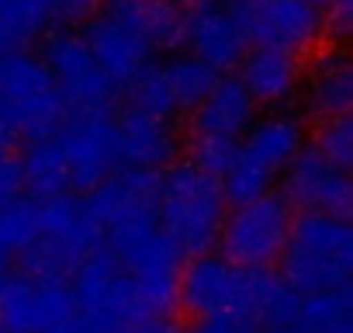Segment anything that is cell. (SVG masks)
<instances>
[{"mask_svg": "<svg viewBox=\"0 0 353 333\" xmlns=\"http://www.w3.org/2000/svg\"><path fill=\"white\" fill-rule=\"evenodd\" d=\"M298 292L270 267H239L222 254L191 257L181 267L176 302L194 319H222L236 326H291L298 312Z\"/></svg>", "mask_w": 353, "mask_h": 333, "instance_id": "obj_1", "label": "cell"}, {"mask_svg": "<svg viewBox=\"0 0 353 333\" xmlns=\"http://www.w3.org/2000/svg\"><path fill=\"white\" fill-rule=\"evenodd\" d=\"M225 212H229V202L222 195V184L201 174L188 160H176L166 171H159L156 226L181 250V257L212 254L219 243Z\"/></svg>", "mask_w": 353, "mask_h": 333, "instance_id": "obj_2", "label": "cell"}, {"mask_svg": "<svg viewBox=\"0 0 353 333\" xmlns=\"http://www.w3.org/2000/svg\"><path fill=\"white\" fill-rule=\"evenodd\" d=\"M66 115L70 108L35 53H0V149L52 135Z\"/></svg>", "mask_w": 353, "mask_h": 333, "instance_id": "obj_3", "label": "cell"}, {"mask_svg": "<svg viewBox=\"0 0 353 333\" xmlns=\"http://www.w3.org/2000/svg\"><path fill=\"white\" fill-rule=\"evenodd\" d=\"M277 264H281V278L298 295L350 288V271H353L350 222L339 216L298 212Z\"/></svg>", "mask_w": 353, "mask_h": 333, "instance_id": "obj_4", "label": "cell"}, {"mask_svg": "<svg viewBox=\"0 0 353 333\" xmlns=\"http://www.w3.org/2000/svg\"><path fill=\"white\" fill-rule=\"evenodd\" d=\"M101 243L121 264V271L132 278L145 309L152 316L166 319V312L176 305V281H181L184 257L159 233L156 216L108 226L101 233Z\"/></svg>", "mask_w": 353, "mask_h": 333, "instance_id": "obj_5", "label": "cell"}, {"mask_svg": "<svg viewBox=\"0 0 353 333\" xmlns=\"http://www.w3.org/2000/svg\"><path fill=\"white\" fill-rule=\"evenodd\" d=\"M77 302V330L80 333H121L159 319L145 309L139 288L121 271V264L108 254V247H94L70 278Z\"/></svg>", "mask_w": 353, "mask_h": 333, "instance_id": "obj_6", "label": "cell"}, {"mask_svg": "<svg viewBox=\"0 0 353 333\" xmlns=\"http://www.w3.org/2000/svg\"><path fill=\"white\" fill-rule=\"evenodd\" d=\"M305 149V125L301 118L288 111H274L246 129V139L239 142V153L225 171L222 195L232 205L253 202L274 188V181L288 171V163Z\"/></svg>", "mask_w": 353, "mask_h": 333, "instance_id": "obj_7", "label": "cell"}, {"mask_svg": "<svg viewBox=\"0 0 353 333\" xmlns=\"http://www.w3.org/2000/svg\"><path fill=\"white\" fill-rule=\"evenodd\" d=\"M291 222H294V209L284 202V195L267 191V195L232 205V212H225L215 247L225 260H232L239 267L270 271L288 247Z\"/></svg>", "mask_w": 353, "mask_h": 333, "instance_id": "obj_8", "label": "cell"}, {"mask_svg": "<svg viewBox=\"0 0 353 333\" xmlns=\"http://www.w3.org/2000/svg\"><path fill=\"white\" fill-rule=\"evenodd\" d=\"M39 59L46 63L56 91L63 94L70 111H111L118 87L111 77L97 66L90 49L83 46L80 32L73 28H52L42 39Z\"/></svg>", "mask_w": 353, "mask_h": 333, "instance_id": "obj_9", "label": "cell"}, {"mask_svg": "<svg viewBox=\"0 0 353 333\" xmlns=\"http://www.w3.org/2000/svg\"><path fill=\"white\" fill-rule=\"evenodd\" d=\"M52 135L66 160L70 195H90L121 166L111 111H70Z\"/></svg>", "mask_w": 353, "mask_h": 333, "instance_id": "obj_10", "label": "cell"}, {"mask_svg": "<svg viewBox=\"0 0 353 333\" xmlns=\"http://www.w3.org/2000/svg\"><path fill=\"white\" fill-rule=\"evenodd\" d=\"M0 323L8 333H59L77 323L70 281H39L28 274L0 285Z\"/></svg>", "mask_w": 353, "mask_h": 333, "instance_id": "obj_11", "label": "cell"}, {"mask_svg": "<svg viewBox=\"0 0 353 333\" xmlns=\"http://www.w3.org/2000/svg\"><path fill=\"white\" fill-rule=\"evenodd\" d=\"M80 39L118 91L152 63V49L125 15L121 0H108L97 15H90L80 28Z\"/></svg>", "mask_w": 353, "mask_h": 333, "instance_id": "obj_12", "label": "cell"}, {"mask_svg": "<svg viewBox=\"0 0 353 333\" xmlns=\"http://www.w3.org/2000/svg\"><path fill=\"white\" fill-rule=\"evenodd\" d=\"M284 202L298 212H319V216H339L350 219L353 184L350 174L332 166L325 156H319L312 146H305L284 171Z\"/></svg>", "mask_w": 353, "mask_h": 333, "instance_id": "obj_13", "label": "cell"}, {"mask_svg": "<svg viewBox=\"0 0 353 333\" xmlns=\"http://www.w3.org/2000/svg\"><path fill=\"white\" fill-rule=\"evenodd\" d=\"M239 25L253 46H270L294 56L312 53L325 39L322 11L305 0H253Z\"/></svg>", "mask_w": 353, "mask_h": 333, "instance_id": "obj_14", "label": "cell"}, {"mask_svg": "<svg viewBox=\"0 0 353 333\" xmlns=\"http://www.w3.org/2000/svg\"><path fill=\"white\" fill-rule=\"evenodd\" d=\"M184 46L194 59L208 63L215 73L236 70L250 53L246 32L215 0H198V4L184 8Z\"/></svg>", "mask_w": 353, "mask_h": 333, "instance_id": "obj_15", "label": "cell"}, {"mask_svg": "<svg viewBox=\"0 0 353 333\" xmlns=\"http://www.w3.org/2000/svg\"><path fill=\"white\" fill-rule=\"evenodd\" d=\"M114 142H118V163L135 166V171H166L181 156V135L173 129V118H152L139 111L114 115Z\"/></svg>", "mask_w": 353, "mask_h": 333, "instance_id": "obj_16", "label": "cell"}, {"mask_svg": "<svg viewBox=\"0 0 353 333\" xmlns=\"http://www.w3.org/2000/svg\"><path fill=\"white\" fill-rule=\"evenodd\" d=\"M301 56L270 46L250 49L239 63V84L246 87L253 104L263 108H284L288 101H294V94L301 91Z\"/></svg>", "mask_w": 353, "mask_h": 333, "instance_id": "obj_17", "label": "cell"}, {"mask_svg": "<svg viewBox=\"0 0 353 333\" xmlns=\"http://www.w3.org/2000/svg\"><path fill=\"white\" fill-rule=\"evenodd\" d=\"M305 94H308V108L322 118H339L350 115L353 104V73H350V59L343 46H325L312 66L301 73Z\"/></svg>", "mask_w": 353, "mask_h": 333, "instance_id": "obj_18", "label": "cell"}, {"mask_svg": "<svg viewBox=\"0 0 353 333\" xmlns=\"http://www.w3.org/2000/svg\"><path fill=\"white\" fill-rule=\"evenodd\" d=\"M256 122V104L239 84V77H219L215 91L194 108V135L243 139Z\"/></svg>", "mask_w": 353, "mask_h": 333, "instance_id": "obj_19", "label": "cell"}, {"mask_svg": "<svg viewBox=\"0 0 353 333\" xmlns=\"http://www.w3.org/2000/svg\"><path fill=\"white\" fill-rule=\"evenodd\" d=\"M18 171H21V188L35 202H49V198L70 195L66 160H63V149H59L56 135L25 142V153L18 156Z\"/></svg>", "mask_w": 353, "mask_h": 333, "instance_id": "obj_20", "label": "cell"}, {"mask_svg": "<svg viewBox=\"0 0 353 333\" xmlns=\"http://www.w3.org/2000/svg\"><path fill=\"white\" fill-rule=\"evenodd\" d=\"M121 8L152 53H176L184 46V8L173 0H121Z\"/></svg>", "mask_w": 353, "mask_h": 333, "instance_id": "obj_21", "label": "cell"}, {"mask_svg": "<svg viewBox=\"0 0 353 333\" xmlns=\"http://www.w3.org/2000/svg\"><path fill=\"white\" fill-rule=\"evenodd\" d=\"M163 77H166L173 108L176 111H194L215 91V84H219L222 73H215L208 63L194 59L191 53H184V56H173V59L163 63Z\"/></svg>", "mask_w": 353, "mask_h": 333, "instance_id": "obj_22", "label": "cell"}, {"mask_svg": "<svg viewBox=\"0 0 353 333\" xmlns=\"http://www.w3.org/2000/svg\"><path fill=\"white\" fill-rule=\"evenodd\" d=\"M291 326L298 333H353V326H350V288L301 295Z\"/></svg>", "mask_w": 353, "mask_h": 333, "instance_id": "obj_23", "label": "cell"}, {"mask_svg": "<svg viewBox=\"0 0 353 333\" xmlns=\"http://www.w3.org/2000/svg\"><path fill=\"white\" fill-rule=\"evenodd\" d=\"M0 240L14 260L39 240V202L28 195H11L0 202Z\"/></svg>", "mask_w": 353, "mask_h": 333, "instance_id": "obj_24", "label": "cell"}, {"mask_svg": "<svg viewBox=\"0 0 353 333\" xmlns=\"http://www.w3.org/2000/svg\"><path fill=\"white\" fill-rule=\"evenodd\" d=\"M0 32L11 49H25L35 39H46L52 21L35 0H0Z\"/></svg>", "mask_w": 353, "mask_h": 333, "instance_id": "obj_25", "label": "cell"}, {"mask_svg": "<svg viewBox=\"0 0 353 333\" xmlns=\"http://www.w3.org/2000/svg\"><path fill=\"white\" fill-rule=\"evenodd\" d=\"M125 108L128 111H139V115H152V118H173L176 108H173V97H170V87H166V77H163V66L149 63L139 77H132L125 87Z\"/></svg>", "mask_w": 353, "mask_h": 333, "instance_id": "obj_26", "label": "cell"}, {"mask_svg": "<svg viewBox=\"0 0 353 333\" xmlns=\"http://www.w3.org/2000/svg\"><path fill=\"white\" fill-rule=\"evenodd\" d=\"M312 149H315L319 156H325L332 166H339V171L350 174V163H353V125H350V115L322 118Z\"/></svg>", "mask_w": 353, "mask_h": 333, "instance_id": "obj_27", "label": "cell"}, {"mask_svg": "<svg viewBox=\"0 0 353 333\" xmlns=\"http://www.w3.org/2000/svg\"><path fill=\"white\" fill-rule=\"evenodd\" d=\"M236 153H239V139L194 135V139H191V156H188V163H191V166H198L201 174H208V178L222 181V178H225V171L232 166V160H236Z\"/></svg>", "mask_w": 353, "mask_h": 333, "instance_id": "obj_28", "label": "cell"}, {"mask_svg": "<svg viewBox=\"0 0 353 333\" xmlns=\"http://www.w3.org/2000/svg\"><path fill=\"white\" fill-rule=\"evenodd\" d=\"M35 4L49 15L52 25H73V21L83 25L90 15L104 8V0H35Z\"/></svg>", "mask_w": 353, "mask_h": 333, "instance_id": "obj_29", "label": "cell"}, {"mask_svg": "<svg viewBox=\"0 0 353 333\" xmlns=\"http://www.w3.org/2000/svg\"><path fill=\"white\" fill-rule=\"evenodd\" d=\"M353 21V0H329L322 8V32L329 42H343Z\"/></svg>", "mask_w": 353, "mask_h": 333, "instance_id": "obj_30", "label": "cell"}, {"mask_svg": "<svg viewBox=\"0 0 353 333\" xmlns=\"http://www.w3.org/2000/svg\"><path fill=\"white\" fill-rule=\"evenodd\" d=\"M21 195V171H18V156L11 149H0V202Z\"/></svg>", "mask_w": 353, "mask_h": 333, "instance_id": "obj_31", "label": "cell"}, {"mask_svg": "<svg viewBox=\"0 0 353 333\" xmlns=\"http://www.w3.org/2000/svg\"><path fill=\"white\" fill-rule=\"evenodd\" d=\"M191 333H256L250 326H236V323H222V319H198L191 326Z\"/></svg>", "mask_w": 353, "mask_h": 333, "instance_id": "obj_32", "label": "cell"}, {"mask_svg": "<svg viewBox=\"0 0 353 333\" xmlns=\"http://www.w3.org/2000/svg\"><path fill=\"white\" fill-rule=\"evenodd\" d=\"M11 264H14V254H11V250L4 247V240H0V274H4V271H8Z\"/></svg>", "mask_w": 353, "mask_h": 333, "instance_id": "obj_33", "label": "cell"}, {"mask_svg": "<svg viewBox=\"0 0 353 333\" xmlns=\"http://www.w3.org/2000/svg\"><path fill=\"white\" fill-rule=\"evenodd\" d=\"M263 333H298L294 326H270V330H263Z\"/></svg>", "mask_w": 353, "mask_h": 333, "instance_id": "obj_34", "label": "cell"}, {"mask_svg": "<svg viewBox=\"0 0 353 333\" xmlns=\"http://www.w3.org/2000/svg\"><path fill=\"white\" fill-rule=\"evenodd\" d=\"M305 4H312V8H319V11H322V8L329 4V0H305Z\"/></svg>", "mask_w": 353, "mask_h": 333, "instance_id": "obj_35", "label": "cell"}, {"mask_svg": "<svg viewBox=\"0 0 353 333\" xmlns=\"http://www.w3.org/2000/svg\"><path fill=\"white\" fill-rule=\"evenodd\" d=\"M11 46H8V39H4V32H0V53H8Z\"/></svg>", "mask_w": 353, "mask_h": 333, "instance_id": "obj_36", "label": "cell"}, {"mask_svg": "<svg viewBox=\"0 0 353 333\" xmlns=\"http://www.w3.org/2000/svg\"><path fill=\"white\" fill-rule=\"evenodd\" d=\"M59 333H73V326H70V330H59Z\"/></svg>", "mask_w": 353, "mask_h": 333, "instance_id": "obj_37", "label": "cell"}, {"mask_svg": "<svg viewBox=\"0 0 353 333\" xmlns=\"http://www.w3.org/2000/svg\"><path fill=\"white\" fill-rule=\"evenodd\" d=\"M0 285H4V274H0Z\"/></svg>", "mask_w": 353, "mask_h": 333, "instance_id": "obj_38", "label": "cell"}]
</instances>
